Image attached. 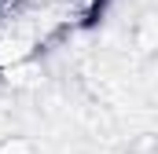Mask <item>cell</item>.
Returning <instances> with one entry per match:
<instances>
[{
    "mask_svg": "<svg viewBox=\"0 0 158 154\" xmlns=\"http://www.w3.org/2000/svg\"><path fill=\"white\" fill-rule=\"evenodd\" d=\"M0 154H37V143L22 132H4L0 136Z\"/></svg>",
    "mask_w": 158,
    "mask_h": 154,
    "instance_id": "obj_1",
    "label": "cell"
}]
</instances>
